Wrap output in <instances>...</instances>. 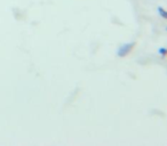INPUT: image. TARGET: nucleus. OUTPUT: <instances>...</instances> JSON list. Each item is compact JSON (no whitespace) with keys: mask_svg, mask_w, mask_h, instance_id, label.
Segmentation results:
<instances>
[{"mask_svg":"<svg viewBox=\"0 0 167 146\" xmlns=\"http://www.w3.org/2000/svg\"><path fill=\"white\" fill-rule=\"evenodd\" d=\"M135 45H136V42H134V41H133V42H125V43H121V45L118 46V48H117V52H116L117 56L120 57V58L126 57L128 54L134 49Z\"/></svg>","mask_w":167,"mask_h":146,"instance_id":"1","label":"nucleus"},{"mask_svg":"<svg viewBox=\"0 0 167 146\" xmlns=\"http://www.w3.org/2000/svg\"><path fill=\"white\" fill-rule=\"evenodd\" d=\"M158 54H159L163 58H165V56H166V47H165V46L159 47V48H158Z\"/></svg>","mask_w":167,"mask_h":146,"instance_id":"3","label":"nucleus"},{"mask_svg":"<svg viewBox=\"0 0 167 146\" xmlns=\"http://www.w3.org/2000/svg\"><path fill=\"white\" fill-rule=\"evenodd\" d=\"M157 13H158V15H159L163 20H166V17H167L166 9H165L163 6H158V8H157Z\"/></svg>","mask_w":167,"mask_h":146,"instance_id":"2","label":"nucleus"}]
</instances>
